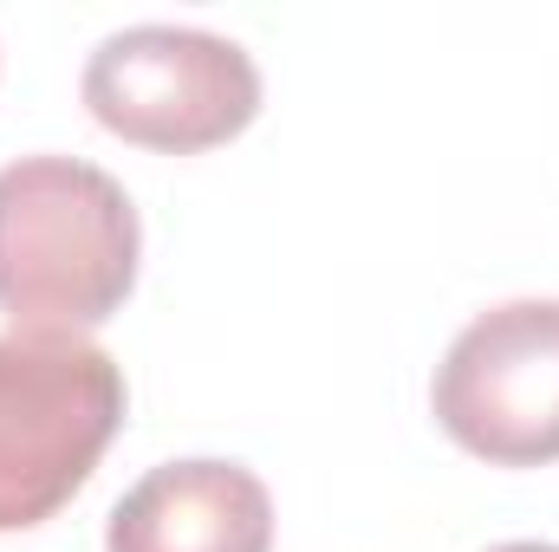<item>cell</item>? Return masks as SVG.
<instances>
[{
	"label": "cell",
	"mask_w": 559,
	"mask_h": 552,
	"mask_svg": "<svg viewBox=\"0 0 559 552\" xmlns=\"http://www.w3.org/2000/svg\"><path fill=\"white\" fill-rule=\"evenodd\" d=\"M105 552H274V494L241 461H163L111 507Z\"/></svg>",
	"instance_id": "obj_5"
},
{
	"label": "cell",
	"mask_w": 559,
	"mask_h": 552,
	"mask_svg": "<svg viewBox=\"0 0 559 552\" xmlns=\"http://www.w3.org/2000/svg\"><path fill=\"white\" fill-rule=\"evenodd\" d=\"M124 429V364L79 332H0V533L46 527Z\"/></svg>",
	"instance_id": "obj_2"
},
{
	"label": "cell",
	"mask_w": 559,
	"mask_h": 552,
	"mask_svg": "<svg viewBox=\"0 0 559 552\" xmlns=\"http://www.w3.org/2000/svg\"><path fill=\"white\" fill-rule=\"evenodd\" d=\"M143 261L138 202L85 156L0 169V312L13 332H92L124 312Z\"/></svg>",
	"instance_id": "obj_1"
},
{
	"label": "cell",
	"mask_w": 559,
	"mask_h": 552,
	"mask_svg": "<svg viewBox=\"0 0 559 552\" xmlns=\"http://www.w3.org/2000/svg\"><path fill=\"white\" fill-rule=\"evenodd\" d=\"M79 92L111 137L163 156H202L261 118V65L248 59V46L169 20L105 33L85 59Z\"/></svg>",
	"instance_id": "obj_3"
},
{
	"label": "cell",
	"mask_w": 559,
	"mask_h": 552,
	"mask_svg": "<svg viewBox=\"0 0 559 552\" xmlns=\"http://www.w3.org/2000/svg\"><path fill=\"white\" fill-rule=\"evenodd\" d=\"M488 552H559V547H547V540H508V547H488Z\"/></svg>",
	"instance_id": "obj_6"
},
{
	"label": "cell",
	"mask_w": 559,
	"mask_h": 552,
	"mask_svg": "<svg viewBox=\"0 0 559 552\" xmlns=\"http://www.w3.org/2000/svg\"><path fill=\"white\" fill-rule=\"evenodd\" d=\"M429 410L488 468L559 461V299L475 312L429 377Z\"/></svg>",
	"instance_id": "obj_4"
}]
</instances>
